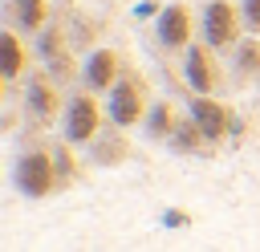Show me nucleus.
<instances>
[{
  "label": "nucleus",
  "mask_w": 260,
  "mask_h": 252,
  "mask_svg": "<svg viewBox=\"0 0 260 252\" xmlns=\"http://www.w3.org/2000/svg\"><path fill=\"white\" fill-rule=\"evenodd\" d=\"M12 183H16V191H20L24 199H45V195H53V191L61 187L53 150H45V146L24 150V154L16 159V167H12Z\"/></svg>",
  "instance_id": "nucleus-1"
},
{
  "label": "nucleus",
  "mask_w": 260,
  "mask_h": 252,
  "mask_svg": "<svg viewBox=\"0 0 260 252\" xmlns=\"http://www.w3.org/2000/svg\"><path fill=\"white\" fill-rule=\"evenodd\" d=\"M106 110L98 106V93L93 89H73L69 93V102H65V142H73V146H85V142H93L102 130H106Z\"/></svg>",
  "instance_id": "nucleus-2"
},
{
  "label": "nucleus",
  "mask_w": 260,
  "mask_h": 252,
  "mask_svg": "<svg viewBox=\"0 0 260 252\" xmlns=\"http://www.w3.org/2000/svg\"><path fill=\"white\" fill-rule=\"evenodd\" d=\"M146 81L138 77V73H122L118 77V85L106 93V118H110V126H138L142 118H146Z\"/></svg>",
  "instance_id": "nucleus-3"
},
{
  "label": "nucleus",
  "mask_w": 260,
  "mask_h": 252,
  "mask_svg": "<svg viewBox=\"0 0 260 252\" xmlns=\"http://www.w3.org/2000/svg\"><path fill=\"white\" fill-rule=\"evenodd\" d=\"M203 41L215 53L236 49L244 41V12H240V4H232V0H207L203 4Z\"/></svg>",
  "instance_id": "nucleus-4"
},
{
  "label": "nucleus",
  "mask_w": 260,
  "mask_h": 252,
  "mask_svg": "<svg viewBox=\"0 0 260 252\" xmlns=\"http://www.w3.org/2000/svg\"><path fill=\"white\" fill-rule=\"evenodd\" d=\"M154 33H158V45L171 49V53H187L191 49V37H195V16L183 0L167 4L158 16H154Z\"/></svg>",
  "instance_id": "nucleus-5"
},
{
  "label": "nucleus",
  "mask_w": 260,
  "mask_h": 252,
  "mask_svg": "<svg viewBox=\"0 0 260 252\" xmlns=\"http://www.w3.org/2000/svg\"><path fill=\"white\" fill-rule=\"evenodd\" d=\"M37 53H41V61L49 65V73L57 81H69L73 77V49H69V33H65L61 20H49L37 33Z\"/></svg>",
  "instance_id": "nucleus-6"
},
{
  "label": "nucleus",
  "mask_w": 260,
  "mask_h": 252,
  "mask_svg": "<svg viewBox=\"0 0 260 252\" xmlns=\"http://www.w3.org/2000/svg\"><path fill=\"white\" fill-rule=\"evenodd\" d=\"M183 77L191 85V93H215L219 81H223V69H219V57L215 49L203 41V45H191L183 53Z\"/></svg>",
  "instance_id": "nucleus-7"
},
{
  "label": "nucleus",
  "mask_w": 260,
  "mask_h": 252,
  "mask_svg": "<svg viewBox=\"0 0 260 252\" xmlns=\"http://www.w3.org/2000/svg\"><path fill=\"white\" fill-rule=\"evenodd\" d=\"M191 118L199 122V130L207 134V142H211V146H215V142H223V138L236 130V114H232V106L215 102L211 93H191Z\"/></svg>",
  "instance_id": "nucleus-8"
},
{
  "label": "nucleus",
  "mask_w": 260,
  "mask_h": 252,
  "mask_svg": "<svg viewBox=\"0 0 260 252\" xmlns=\"http://www.w3.org/2000/svg\"><path fill=\"white\" fill-rule=\"evenodd\" d=\"M24 106H28V118L53 122V118L61 114V106H65L57 77H53V73H32L28 85H24Z\"/></svg>",
  "instance_id": "nucleus-9"
},
{
  "label": "nucleus",
  "mask_w": 260,
  "mask_h": 252,
  "mask_svg": "<svg viewBox=\"0 0 260 252\" xmlns=\"http://www.w3.org/2000/svg\"><path fill=\"white\" fill-rule=\"evenodd\" d=\"M122 73H126V69H122L118 49H93V53L85 57V65H81V85L93 89V93H110Z\"/></svg>",
  "instance_id": "nucleus-10"
},
{
  "label": "nucleus",
  "mask_w": 260,
  "mask_h": 252,
  "mask_svg": "<svg viewBox=\"0 0 260 252\" xmlns=\"http://www.w3.org/2000/svg\"><path fill=\"white\" fill-rule=\"evenodd\" d=\"M24 69H28V49L20 41V28L8 24L0 33V73H4V81H20Z\"/></svg>",
  "instance_id": "nucleus-11"
},
{
  "label": "nucleus",
  "mask_w": 260,
  "mask_h": 252,
  "mask_svg": "<svg viewBox=\"0 0 260 252\" xmlns=\"http://www.w3.org/2000/svg\"><path fill=\"white\" fill-rule=\"evenodd\" d=\"M8 24L20 33H41L49 24V0H8Z\"/></svg>",
  "instance_id": "nucleus-12"
},
{
  "label": "nucleus",
  "mask_w": 260,
  "mask_h": 252,
  "mask_svg": "<svg viewBox=\"0 0 260 252\" xmlns=\"http://www.w3.org/2000/svg\"><path fill=\"white\" fill-rule=\"evenodd\" d=\"M175 126H179V114H175L171 102H154V106L146 110V118H142V130H146L150 142H171Z\"/></svg>",
  "instance_id": "nucleus-13"
},
{
  "label": "nucleus",
  "mask_w": 260,
  "mask_h": 252,
  "mask_svg": "<svg viewBox=\"0 0 260 252\" xmlns=\"http://www.w3.org/2000/svg\"><path fill=\"white\" fill-rule=\"evenodd\" d=\"M89 146H93V163H98V167H118V163L130 154V146H126V138H122V126L102 130Z\"/></svg>",
  "instance_id": "nucleus-14"
},
{
  "label": "nucleus",
  "mask_w": 260,
  "mask_h": 252,
  "mask_svg": "<svg viewBox=\"0 0 260 252\" xmlns=\"http://www.w3.org/2000/svg\"><path fill=\"white\" fill-rule=\"evenodd\" d=\"M203 146H211L207 142V134L199 130V122L187 114V118H179V126H175V134H171V150L175 154H195V150H203Z\"/></svg>",
  "instance_id": "nucleus-15"
},
{
  "label": "nucleus",
  "mask_w": 260,
  "mask_h": 252,
  "mask_svg": "<svg viewBox=\"0 0 260 252\" xmlns=\"http://www.w3.org/2000/svg\"><path fill=\"white\" fill-rule=\"evenodd\" d=\"M236 77L240 81L260 77V41H240L236 45Z\"/></svg>",
  "instance_id": "nucleus-16"
},
{
  "label": "nucleus",
  "mask_w": 260,
  "mask_h": 252,
  "mask_svg": "<svg viewBox=\"0 0 260 252\" xmlns=\"http://www.w3.org/2000/svg\"><path fill=\"white\" fill-rule=\"evenodd\" d=\"M53 163H57V179H61V187L77 183V159H73V142H57V146H53Z\"/></svg>",
  "instance_id": "nucleus-17"
},
{
  "label": "nucleus",
  "mask_w": 260,
  "mask_h": 252,
  "mask_svg": "<svg viewBox=\"0 0 260 252\" xmlns=\"http://www.w3.org/2000/svg\"><path fill=\"white\" fill-rule=\"evenodd\" d=\"M240 12H244V28L260 33V0H240Z\"/></svg>",
  "instance_id": "nucleus-18"
},
{
  "label": "nucleus",
  "mask_w": 260,
  "mask_h": 252,
  "mask_svg": "<svg viewBox=\"0 0 260 252\" xmlns=\"http://www.w3.org/2000/svg\"><path fill=\"white\" fill-rule=\"evenodd\" d=\"M191 224V211H183V207H167L162 211V228H187Z\"/></svg>",
  "instance_id": "nucleus-19"
},
{
  "label": "nucleus",
  "mask_w": 260,
  "mask_h": 252,
  "mask_svg": "<svg viewBox=\"0 0 260 252\" xmlns=\"http://www.w3.org/2000/svg\"><path fill=\"white\" fill-rule=\"evenodd\" d=\"M158 12H162V8H158L154 0H142V4H138V16H158Z\"/></svg>",
  "instance_id": "nucleus-20"
}]
</instances>
